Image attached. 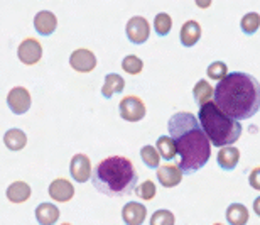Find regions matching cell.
<instances>
[{
	"instance_id": "cell-1",
	"label": "cell",
	"mask_w": 260,
	"mask_h": 225,
	"mask_svg": "<svg viewBox=\"0 0 260 225\" xmlns=\"http://www.w3.org/2000/svg\"><path fill=\"white\" fill-rule=\"evenodd\" d=\"M179 154V168L184 175H194L210 161L211 140L206 135L201 122L193 114L178 112L168 122Z\"/></svg>"
},
{
	"instance_id": "cell-2",
	"label": "cell",
	"mask_w": 260,
	"mask_h": 225,
	"mask_svg": "<svg viewBox=\"0 0 260 225\" xmlns=\"http://www.w3.org/2000/svg\"><path fill=\"white\" fill-rule=\"evenodd\" d=\"M215 103L237 120L252 119L260 110V83L248 73H228L215 88Z\"/></svg>"
},
{
	"instance_id": "cell-3",
	"label": "cell",
	"mask_w": 260,
	"mask_h": 225,
	"mask_svg": "<svg viewBox=\"0 0 260 225\" xmlns=\"http://www.w3.org/2000/svg\"><path fill=\"white\" fill-rule=\"evenodd\" d=\"M139 173L132 161L123 156H110L96 164L91 183L98 191L107 196H127L135 191Z\"/></svg>"
},
{
	"instance_id": "cell-4",
	"label": "cell",
	"mask_w": 260,
	"mask_h": 225,
	"mask_svg": "<svg viewBox=\"0 0 260 225\" xmlns=\"http://www.w3.org/2000/svg\"><path fill=\"white\" fill-rule=\"evenodd\" d=\"M198 119L210 137L211 144L216 148L235 144L242 134V125L237 119L225 114L215 102H206L200 107Z\"/></svg>"
},
{
	"instance_id": "cell-5",
	"label": "cell",
	"mask_w": 260,
	"mask_h": 225,
	"mask_svg": "<svg viewBox=\"0 0 260 225\" xmlns=\"http://www.w3.org/2000/svg\"><path fill=\"white\" fill-rule=\"evenodd\" d=\"M118 112H120V117L127 122H139L145 117V105L139 97L128 95L122 98Z\"/></svg>"
},
{
	"instance_id": "cell-6",
	"label": "cell",
	"mask_w": 260,
	"mask_h": 225,
	"mask_svg": "<svg viewBox=\"0 0 260 225\" xmlns=\"http://www.w3.org/2000/svg\"><path fill=\"white\" fill-rule=\"evenodd\" d=\"M125 33L130 43L144 44V43H147V39H149L150 25L147 22V19H144L142 15H135V17H132L127 22Z\"/></svg>"
},
{
	"instance_id": "cell-7",
	"label": "cell",
	"mask_w": 260,
	"mask_h": 225,
	"mask_svg": "<svg viewBox=\"0 0 260 225\" xmlns=\"http://www.w3.org/2000/svg\"><path fill=\"white\" fill-rule=\"evenodd\" d=\"M30 93L24 87H14L7 95V105L14 114L22 115L30 108Z\"/></svg>"
},
{
	"instance_id": "cell-8",
	"label": "cell",
	"mask_w": 260,
	"mask_h": 225,
	"mask_svg": "<svg viewBox=\"0 0 260 225\" xmlns=\"http://www.w3.org/2000/svg\"><path fill=\"white\" fill-rule=\"evenodd\" d=\"M17 56L24 65H36L43 58V46L39 44L38 39L27 38L19 44L17 48Z\"/></svg>"
},
{
	"instance_id": "cell-9",
	"label": "cell",
	"mask_w": 260,
	"mask_h": 225,
	"mask_svg": "<svg viewBox=\"0 0 260 225\" xmlns=\"http://www.w3.org/2000/svg\"><path fill=\"white\" fill-rule=\"evenodd\" d=\"M70 66L78 73H90L96 66V56L90 49H76L70 56Z\"/></svg>"
},
{
	"instance_id": "cell-10",
	"label": "cell",
	"mask_w": 260,
	"mask_h": 225,
	"mask_svg": "<svg viewBox=\"0 0 260 225\" xmlns=\"http://www.w3.org/2000/svg\"><path fill=\"white\" fill-rule=\"evenodd\" d=\"M70 173L75 181L86 183L93 176L90 158L86 154H75L70 163Z\"/></svg>"
},
{
	"instance_id": "cell-11",
	"label": "cell",
	"mask_w": 260,
	"mask_h": 225,
	"mask_svg": "<svg viewBox=\"0 0 260 225\" xmlns=\"http://www.w3.org/2000/svg\"><path fill=\"white\" fill-rule=\"evenodd\" d=\"M48 193L54 202L66 203L75 196V186L68 180H64V178H58V180L51 181Z\"/></svg>"
},
{
	"instance_id": "cell-12",
	"label": "cell",
	"mask_w": 260,
	"mask_h": 225,
	"mask_svg": "<svg viewBox=\"0 0 260 225\" xmlns=\"http://www.w3.org/2000/svg\"><path fill=\"white\" fill-rule=\"evenodd\" d=\"M183 175L184 173L179 166L168 164V166H159L157 168V180L164 188L178 186L179 183L183 181Z\"/></svg>"
},
{
	"instance_id": "cell-13",
	"label": "cell",
	"mask_w": 260,
	"mask_h": 225,
	"mask_svg": "<svg viewBox=\"0 0 260 225\" xmlns=\"http://www.w3.org/2000/svg\"><path fill=\"white\" fill-rule=\"evenodd\" d=\"M34 27L41 36H51L58 27V17L49 10H41L34 17Z\"/></svg>"
},
{
	"instance_id": "cell-14",
	"label": "cell",
	"mask_w": 260,
	"mask_h": 225,
	"mask_svg": "<svg viewBox=\"0 0 260 225\" xmlns=\"http://www.w3.org/2000/svg\"><path fill=\"white\" fill-rule=\"evenodd\" d=\"M145 217H147V210L142 203L137 202H128L125 207L122 208V218L123 222L128 225H140L145 222Z\"/></svg>"
},
{
	"instance_id": "cell-15",
	"label": "cell",
	"mask_w": 260,
	"mask_h": 225,
	"mask_svg": "<svg viewBox=\"0 0 260 225\" xmlns=\"http://www.w3.org/2000/svg\"><path fill=\"white\" fill-rule=\"evenodd\" d=\"M201 38V25L196 22V20H188V22L183 24L181 27V44L186 46V48H191L194 46Z\"/></svg>"
},
{
	"instance_id": "cell-16",
	"label": "cell",
	"mask_w": 260,
	"mask_h": 225,
	"mask_svg": "<svg viewBox=\"0 0 260 225\" xmlns=\"http://www.w3.org/2000/svg\"><path fill=\"white\" fill-rule=\"evenodd\" d=\"M238 161H240V151L237 148H233V146H225V148H221L220 153H218V164L225 171L235 170Z\"/></svg>"
},
{
	"instance_id": "cell-17",
	"label": "cell",
	"mask_w": 260,
	"mask_h": 225,
	"mask_svg": "<svg viewBox=\"0 0 260 225\" xmlns=\"http://www.w3.org/2000/svg\"><path fill=\"white\" fill-rule=\"evenodd\" d=\"M59 218V208L54 203H41L36 208V220L41 225H53Z\"/></svg>"
},
{
	"instance_id": "cell-18",
	"label": "cell",
	"mask_w": 260,
	"mask_h": 225,
	"mask_svg": "<svg viewBox=\"0 0 260 225\" xmlns=\"http://www.w3.org/2000/svg\"><path fill=\"white\" fill-rule=\"evenodd\" d=\"M123 88H125V80L117 73H108L102 87V95L105 98H112L113 95L120 93Z\"/></svg>"
},
{
	"instance_id": "cell-19",
	"label": "cell",
	"mask_w": 260,
	"mask_h": 225,
	"mask_svg": "<svg viewBox=\"0 0 260 225\" xmlns=\"http://www.w3.org/2000/svg\"><path fill=\"white\" fill-rule=\"evenodd\" d=\"M7 198L12 203H24L30 198V186L25 181H14L7 188Z\"/></svg>"
},
{
	"instance_id": "cell-20",
	"label": "cell",
	"mask_w": 260,
	"mask_h": 225,
	"mask_svg": "<svg viewBox=\"0 0 260 225\" xmlns=\"http://www.w3.org/2000/svg\"><path fill=\"white\" fill-rule=\"evenodd\" d=\"M4 144L10 151H20L27 144V135L20 129H9L4 135Z\"/></svg>"
},
{
	"instance_id": "cell-21",
	"label": "cell",
	"mask_w": 260,
	"mask_h": 225,
	"mask_svg": "<svg viewBox=\"0 0 260 225\" xmlns=\"http://www.w3.org/2000/svg\"><path fill=\"white\" fill-rule=\"evenodd\" d=\"M248 210L242 203H232L226 208V222L232 225H245L248 222Z\"/></svg>"
},
{
	"instance_id": "cell-22",
	"label": "cell",
	"mask_w": 260,
	"mask_h": 225,
	"mask_svg": "<svg viewBox=\"0 0 260 225\" xmlns=\"http://www.w3.org/2000/svg\"><path fill=\"white\" fill-rule=\"evenodd\" d=\"M193 97L198 105H205L206 102L211 100V97H215V90L211 88V85L206 80H200L193 88Z\"/></svg>"
},
{
	"instance_id": "cell-23",
	"label": "cell",
	"mask_w": 260,
	"mask_h": 225,
	"mask_svg": "<svg viewBox=\"0 0 260 225\" xmlns=\"http://www.w3.org/2000/svg\"><path fill=\"white\" fill-rule=\"evenodd\" d=\"M155 148L159 149L160 156H162V159H166V161H171L176 154H178L173 135H160L157 139V143H155Z\"/></svg>"
},
{
	"instance_id": "cell-24",
	"label": "cell",
	"mask_w": 260,
	"mask_h": 225,
	"mask_svg": "<svg viewBox=\"0 0 260 225\" xmlns=\"http://www.w3.org/2000/svg\"><path fill=\"white\" fill-rule=\"evenodd\" d=\"M140 158H142L144 164L147 168H152V170H157L159 168V163H160V153L157 148H152V146H144L140 149Z\"/></svg>"
},
{
	"instance_id": "cell-25",
	"label": "cell",
	"mask_w": 260,
	"mask_h": 225,
	"mask_svg": "<svg viewBox=\"0 0 260 225\" xmlns=\"http://www.w3.org/2000/svg\"><path fill=\"white\" fill-rule=\"evenodd\" d=\"M171 27H173V19H171L169 14L160 12V14L155 15V19H154V29H155V33L160 36V38L168 36L171 33Z\"/></svg>"
},
{
	"instance_id": "cell-26",
	"label": "cell",
	"mask_w": 260,
	"mask_h": 225,
	"mask_svg": "<svg viewBox=\"0 0 260 225\" xmlns=\"http://www.w3.org/2000/svg\"><path fill=\"white\" fill-rule=\"evenodd\" d=\"M242 31L248 36H252L253 33H257V29L260 27V15L257 12H248L242 17Z\"/></svg>"
},
{
	"instance_id": "cell-27",
	"label": "cell",
	"mask_w": 260,
	"mask_h": 225,
	"mask_svg": "<svg viewBox=\"0 0 260 225\" xmlns=\"http://www.w3.org/2000/svg\"><path fill=\"white\" fill-rule=\"evenodd\" d=\"M142 68H144V61L140 60L139 56H135V54H128L123 58V61H122V70L128 73V75H139L140 71H142Z\"/></svg>"
},
{
	"instance_id": "cell-28",
	"label": "cell",
	"mask_w": 260,
	"mask_h": 225,
	"mask_svg": "<svg viewBox=\"0 0 260 225\" xmlns=\"http://www.w3.org/2000/svg\"><path fill=\"white\" fill-rule=\"evenodd\" d=\"M206 73H208V78H210V80L220 81L228 75V68H226V65L223 61H215V63H211V65L208 66Z\"/></svg>"
},
{
	"instance_id": "cell-29",
	"label": "cell",
	"mask_w": 260,
	"mask_h": 225,
	"mask_svg": "<svg viewBox=\"0 0 260 225\" xmlns=\"http://www.w3.org/2000/svg\"><path fill=\"white\" fill-rule=\"evenodd\" d=\"M176 217L171 210H157L150 217V225H174Z\"/></svg>"
},
{
	"instance_id": "cell-30",
	"label": "cell",
	"mask_w": 260,
	"mask_h": 225,
	"mask_svg": "<svg viewBox=\"0 0 260 225\" xmlns=\"http://www.w3.org/2000/svg\"><path fill=\"white\" fill-rule=\"evenodd\" d=\"M135 195L139 198H142V200H152L155 196V185L150 180L144 181L142 185H139L135 188Z\"/></svg>"
},
{
	"instance_id": "cell-31",
	"label": "cell",
	"mask_w": 260,
	"mask_h": 225,
	"mask_svg": "<svg viewBox=\"0 0 260 225\" xmlns=\"http://www.w3.org/2000/svg\"><path fill=\"white\" fill-rule=\"evenodd\" d=\"M248 183H250V186L253 188V190L260 191V166L252 170L250 176H248Z\"/></svg>"
},
{
	"instance_id": "cell-32",
	"label": "cell",
	"mask_w": 260,
	"mask_h": 225,
	"mask_svg": "<svg viewBox=\"0 0 260 225\" xmlns=\"http://www.w3.org/2000/svg\"><path fill=\"white\" fill-rule=\"evenodd\" d=\"M194 2H196V5H198L200 9H208V7L211 5L213 0H194Z\"/></svg>"
},
{
	"instance_id": "cell-33",
	"label": "cell",
	"mask_w": 260,
	"mask_h": 225,
	"mask_svg": "<svg viewBox=\"0 0 260 225\" xmlns=\"http://www.w3.org/2000/svg\"><path fill=\"white\" fill-rule=\"evenodd\" d=\"M253 212H255V213H257V215L260 217V196L257 198V200H255V202H253Z\"/></svg>"
}]
</instances>
